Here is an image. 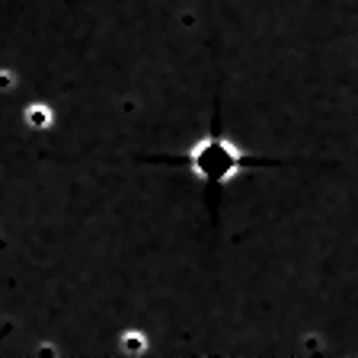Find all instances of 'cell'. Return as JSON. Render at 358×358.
I'll return each instance as SVG.
<instances>
[{
    "label": "cell",
    "mask_w": 358,
    "mask_h": 358,
    "mask_svg": "<svg viewBox=\"0 0 358 358\" xmlns=\"http://www.w3.org/2000/svg\"><path fill=\"white\" fill-rule=\"evenodd\" d=\"M122 349L134 352V355H141V352L148 349V339H144L141 333H131V329H128V333L122 336Z\"/></svg>",
    "instance_id": "obj_4"
},
{
    "label": "cell",
    "mask_w": 358,
    "mask_h": 358,
    "mask_svg": "<svg viewBox=\"0 0 358 358\" xmlns=\"http://www.w3.org/2000/svg\"><path fill=\"white\" fill-rule=\"evenodd\" d=\"M20 80L22 77L16 74L13 67H0V96H13L16 90H20Z\"/></svg>",
    "instance_id": "obj_3"
},
{
    "label": "cell",
    "mask_w": 358,
    "mask_h": 358,
    "mask_svg": "<svg viewBox=\"0 0 358 358\" xmlns=\"http://www.w3.org/2000/svg\"><path fill=\"white\" fill-rule=\"evenodd\" d=\"M182 166L192 173L199 182L205 186H227L231 179H237L246 170L250 157L246 150H240L234 141L221 138V134H205L199 141H192L182 150Z\"/></svg>",
    "instance_id": "obj_1"
},
{
    "label": "cell",
    "mask_w": 358,
    "mask_h": 358,
    "mask_svg": "<svg viewBox=\"0 0 358 358\" xmlns=\"http://www.w3.org/2000/svg\"><path fill=\"white\" fill-rule=\"evenodd\" d=\"M22 125L29 128V131L42 134L55 125V109L52 103H26L22 106Z\"/></svg>",
    "instance_id": "obj_2"
}]
</instances>
